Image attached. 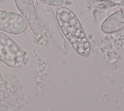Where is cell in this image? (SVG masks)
<instances>
[{
  "label": "cell",
  "instance_id": "1",
  "mask_svg": "<svg viewBox=\"0 0 124 111\" xmlns=\"http://www.w3.org/2000/svg\"><path fill=\"white\" fill-rule=\"evenodd\" d=\"M56 17L58 24L65 37L79 55L86 56L91 46L82 25L75 14L66 7L57 9Z\"/></svg>",
  "mask_w": 124,
  "mask_h": 111
},
{
  "label": "cell",
  "instance_id": "2",
  "mask_svg": "<svg viewBox=\"0 0 124 111\" xmlns=\"http://www.w3.org/2000/svg\"><path fill=\"white\" fill-rule=\"evenodd\" d=\"M24 54L13 39L0 31V61L12 68L20 67L24 61Z\"/></svg>",
  "mask_w": 124,
  "mask_h": 111
},
{
  "label": "cell",
  "instance_id": "3",
  "mask_svg": "<svg viewBox=\"0 0 124 111\" xmlns=\"http://www.w3.org/2000/svg\"><path fill=\"white\" fill-rule=\"evenodd\" d=\"M28 23L23 16L15 12L0 10V30L19 35L27 29Z\"/></svg>",
  "mask_w": 124,
  "mask_h": 111
},
{
  "label": "cell",
  "instance_id": "4",
  "mask_svg": "<svg viewBox=\"0 0 124 111\" xmlns=\"http://www.w3.org/2000/svg\"><path fill=\"white\" fill-rule=\"evenodd\" d=\"M15 4L26 20L32 33L38 37L43 36V31L39 22L32 0H14Z\"/></svg>",
  "mask_w": 124,
  "mask_h": 111
},
{
  "label": "cell",
  "instance_id": "5",
  "mask_svg": "<svg viewBox=\"0 0 124 111\" xmlns=\"http://www.w3.org/2000/svg\"><path fill=\"white\" fill-rule=\"evenodd\" d=\"M43 3L53 5L59 6L62 4L64 0H40Z\"/></svg>",
  "mask_w": 124,
  "mask_h": 111
},
{
  "label": "cell",
  "instance_id": "6",
  "mask_svg": "<svg viewBox=\"0 0 124 111\" xmlns=\"http://www.w3.org/2000/svg\"><path fill=\"white\" fill-rule=\"evenodd\" d=\"M4 83V80L0 72V88H1Z\"/></svg>",
  "mask_w": 124,
  "mask_h": 111
}]
</instances>
